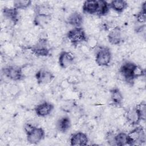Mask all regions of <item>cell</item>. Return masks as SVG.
Masks as SVG:
<instances>
[{
	"mask_svg": "<svg viewBox=\"0 0 146 146\" xmlns=\"http://www.w3.org/2000/svg\"><path fill=\"white\" fill-rule=\"evenodd\" d=\"M112 59V54L107 47L102 46L96 52L95 62L99 66H108Z\"/></svg>",
	"mask_w": 146,
	"mask_h": 146,
	"instance_id": "cell-1",
	"label": "cell"
},
{
	"mask_svg": "<svg viewBox=\"0 0 146 146\" xmlns=\"http://www.w3.org/2000/svg\"><path fill=\"white\" fill-rule=\"evenodd\" d=\"M128 137V145L141 144L145 141V135L141 126L132 128L127 133Z\"/></svg>",
	"mask_w": 146,
	"mask_h": 146,
	"instance_id": "cell-2",
	"label": "cell"
},
{
	"mask_svg": "<svg viewBox=\"0 0 146 146\" xmlns=\"http://www.w3.org/2000/svg\"><path fill=\"white\" fill-rule=\"evenodd\" d=\"M67 36L69 41L73 44H78L87 39L85 31L82 27H74L70 30Z\"/></svg>",
	"mask_w": 146,
	"mask_h": 146,
	"instance_id": "cell-3",
	"label": "cell"
},
{
	"mask_svg": "<svg viewBox=\"0 0 146 146\" xmlns=\"http://www.w3.org/2000/svg\"><path fill=\"white\" fill-rule=\"evenodd\" d=\"M3 75L14 81L21 80L24 76L22 67L17 66H7L2 69Z\"/></svg>",
	"mask_w": 146,
	"mask_h": 146,
	"instance_id": "cell-4",
	"label": "cell"
},
{
	"mask_svg": "<svg viewBox=\"0 0 146 146\" xmlns=\"http://www.w3.org/2000/svg\"><path fill=\"white\" fill-rule=\"evenodd\" d=\"M31 50L33 54L38 56H47L50 54V49L47 46V40L41 38L33 46Z\"/></svg>",
	"mask_w": 146,
	"mask_h": 146,
	"instance_id": "cell-5",
	"label": "cell"
},
{
	"mask_svg": "<svg viewBox=\"0 0 146 146\" xmlns=\"http://www.w3.org/2000/svg\"><path fill=\"white\" fill-rule=\"evenodd\" d=\"M136 64L132 62H125L120 68L119 72L123 79L128 83H131L135 79L133 78V70Z\"/></svg>",
	"mask_w": 146,
	"mask_h": 146,
	"instance_id": "cell-6",
	"label": "cell"
},
{
	"mask_svg": "<svg viewBox=\"0 0 146 146\" xmlns=\"http://www.w3.org/2000/svg\"><path fill=\"white\" fill-rule=\"evenodd\" d=\"M44 135L45 132L43 129L36 126L31 131L26 134L27 140L30 144H37L43 140Z\"/></svg>",
	"mask_w": 146,
	"mask_h": 146,
	"instance_id": "cell-7",
	"label": "cell"
},
{
	"mask_svg": "<svg viewBox=\"0 0 146 146\" xmlns=\"http://www.w3.org/2000/svg\"><path fill=\"white\" fill-rule=\"evenodd\" d=\"M125 119L127 123L135 125L141 121V115L136 107H131L129 108L125 113Z\"/></svg>",
	"mask_w": 146,
	"mask_h": 146,
	"instance_id": "cell-8",
	"label": "cell"
},
{
	"mask_svg": "<svg viewBox=\"0 0 146 146\" xmlns=\"http://www.w3.org/2000/svg\"><path fill=\"white\" fill-rule=\"evenodd\" d=\"M107 38L108 42L112 45L116 46L119 44L123 40L122 31L120 27L115 26L113 27L109 32Z\"/></svg>",
	"mask_w": 146,
	"mask_h": 146,
	"instance_id": "cell-9",
	"label": "cell"
},
{
	"mask_svg": "<svg viewBox=\"0 0 146 146\" xmlns=\"http://www.w3.org/2000/svg\"><path fill=\"white\" fill-rule=\"evenodd\" d=\"M74 59V56L71 52L63 51L59 54L58 63L60 67L67 68L73 64Z\"/></svg>",
	"mask_w": 146,
	"mask_h": 146,
	"instance_id": "cell-10",
	"label": "cell"
},
{
	"mask_svg": "<svg viewBox=\"0 0 146 146\" xmlns=\"http://www.w3.org/2000/svg\"><path fill=\"white\" fill-rule=\"evenodd\" d=\"M54 109V105L49 102H44L38 104L35 108V112L39 117H46L48 116Z\"/></svg>",
	"mask_w": 146,
	"mask_h": 146,
	"instance_id": "cell-11",
	"label": "cell"
},
{
	"mask_svg": "<svg viewBox=\"0 0 146 146\" xmlns=\"http://www.w3.org/2000/svg\"><path fill=\"white\" fill-rule=\"evenodd\" d=\"M54 76L50 71L45 70H40L35 74L36 82L39 84H47L54 79Z\"/></svg>",
	"mask_w": 146,
	"mask_h": 146,
	"instance_id": "cell-12",
	"label": "cell"
},
{
	"mask_svg": "<svg viewBox=\"0 0 146 146\" xmlns=\"http://www.w3.org/2000/svg\"><path fill=\"white\" fill-rule=\"evenodd\" d=\"M88 142L87 135L82 132H78L72 135L70 137V144L71 145L83 146L86 145Z\"/></svg>",
	"mask_w": 146,
	"mask_h": 146,
	"instance_id": "cell-13",
	"label": "cell"
},
{
	"mask_svg": "<svg viewBox=\"0 0 146 146\" xmlns=\"http://www.w3.org/2000/svg\"><path fill=\"white\" fill-rule=\"evenodd\" d=\"M98 6V1H86L83 3V11L86 14H96Z\"/></svg>",
	"mask_w": 146,
	"mask_h": 146,
	"instance_id": "cell-14",
	"label": "cell"
},
{
	"mask_svg": "<svg viewBox=\"0 0 146 146\" xmlns=\"http://www.w3.org/2000/svg\"><path fill=\"white\" fill-rule=\"evenodd\" d=\"M3 14L6 19H7L8 20L14 23H16L18 21V18H19L18 10L14 8V7H5L4 9H3Z\"/></svg>",
	"mask_w": 146,
	"mask_h": 146,
	"instance_id": "cell-15",
	"label": "cell"
},
{
	"mask_svg": "<svg viewBox=\"0 0 146 146\" xmlns=\"http://www.w3.org/2000/svg\"><path fill=\"white\" fill-rule=\"evenodd\" d=\"M83 21L82 14L78 11L72 13L67 18L68 23L75 27H80Z\"/></svg>",
	"mask_w": 146,
	"mask_h": 146,
	"instance_id": "cell-16",
	"label": "cell"
},
{
	"mask_svg": "<svg viewBox=\"0 0 146 146\" xmlns=\"http://www.w3.org/2000/svg\"><path fill=\"white\" fill-rule=\"evenodd\" d=\"M110 9L117 13H122L128 6V3L124 0L112 1L109 3Z\"/></svg>",
	"mask_w": 146,
	"mask_h": 146,
	"instance_id": "cell-17",
	"label": "cell"
},
{
	"mask_svg": "<svg viewBox=\"0 0 146 146\" xmlns=\"http://www.w3.org/2000/svg\"><path fill=\"white\" fill-rule=\"evenodd\" d=\"M71 120L68 117L63 116L60 118L56 123L58 129L62 132H67L71 127Z\"/></svg>",
	"mask_w": 146,
	"mask_h": 146,
	"instance_id": "cell-18",
	"label": "cell"
},
{
	"mask_svg": "<svg viewBox=\"0 0 146 146\" xmlns=\"http://www.w3.org/2000/svg\"><path fill=\"white\" fill-rule=\"evenodd\" d=\"M110 98L112 102L117 106H120L123 100V96L119 89L117 88H112L110 90Z\"/></svg>",
	"mask_w": 146,
	"mask_h": 146,
	"instance_id": "cell-19",
	"label": "cell"
},
{
	"mask_svg": "<svg viewBox=\"0 0 146 146\" xmlns=\"http://www.w3.org/2000/svg\"><path fill=\"white\" fill-rule=\"evenodd\" d=\"M52 9L48 4H39L37 5L34 7V13L36 14L51 15Z\"/></svg>",
	"mask_w": 146,
	"mask_h": 146,
	"instance_id": "cell-20",
	"label": "cell"
},
{
	"mask_svg": "<svg viewBox=\"0 0 146 146\" xmlns=\"http://www.w3.org/2000/svg\"><path fill=\"white\" fill-rule=\"evenodd\" d=\"M114 143L115 145L120 146L128 145V137L127 133L121 132L115 135Z\"/></svg>",
	"mask_w": 146,
	"mask_h": 146,
	"instance_id": "cell-21",
	"label": "cell"
},
{
	"mask_svg": "<svg viewBox=\"0 0 146 146\" xmlns=\"http://www.w3.org/2000/svg\"><path fill=\"white\" fill-rule=\"evenodd\" d=\"M51 19V15L36 14L34 19V23L38 26L42 27L46 25Z\"/></svg>",
	"mask_w": 146,
	"mask_h": 146,
	"instance_id": "cell-22",
	"label": "cell"
},
{
	"mask_svg": "<svg viewBox=\"0 0 146 146\" xmlns=\"http://www.w3.org/2000/svg\"><path fill=\"white\" fill-rule=\"evenodd\" d=\"M99 6L96 13V15L98 16H104L106 15L110 11V5L106 1L103 0L98 1Z\"/></svg>",
	"mask_w": 146,
	"mask_h": 146,
	"instance_id": "cell-23",
	"label": "cell"
},
{
	"mask_svg": "<svg viewBox=\"0 0 146 146\" xmlns=\"http://www.w3.org/2000/svg\"><path fill=\"white\" fill-rule=\"evenodd\" d=\"M31 1L17 0L13 2V7L17 10H24L28 8L31 4Z\"/></svg>",
	"mask_w": 146,
	"mask_h": 146,
	"instance_id": "cell-24",
	"label": "cell"
},
{
	"mask_svg": "<svg viewBox=\"0 0 146 146\" xmlns=\"http://www.w3.org/2000/svg\"><path fill=\"white\" fill-rule=\"evenodd\" d=\"M136 108L139 111L142 120H145V112H146V108H145V103L143 102H141L136 107Z\"/></svg>",
	"mask_w": 146,
	"mask_h": 146,
	"instance_id": "cell-25",
	"label": "cell"
}]
</instances>
